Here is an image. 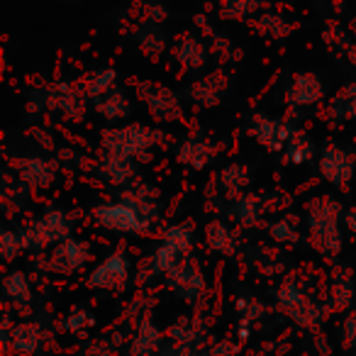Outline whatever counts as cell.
Wrapping results in <instances>:
<instances>
[{"label": "cell", "instance_id": "1", "mask_svg": "<svg viewBox=\"0 0 356 356\" xmlns=\"http://www.w3.org/2000/svg\"><path fill=\"white\" fill-rule=\"evenodd\" d=\"M344 205L327 193L312 195L302 210L307 242L327 261H334L344 247Z\"/></svg>", "mask_w": 356, "mask_h": 356}, {"label": "cell", "instance_id": "2", "mask_svg": "<svg viewBox=\"0 0 356 356\" xmlns=\"http://www.w3.org/2000/svg\"><path fill=\"white\" fill-rule=\"evenodd\" d=\"M166 132L161 127H152L144 122H127L118 127H105L100 132V152L127 161L147 163L154 159L159 144H163Z\"/></svg>", "mask_w": 356, "mask_h": 356}, {"label": "cell", "instance_id": "3", "mask_svg": "<svg viewBox=\"0 0 356 356\" xmlns=\"http://www.w3.org/2000/svg\"><path fill=\"white\" fill-rule=\"evenodd\" d=\"M20 232L27 254L47 257L56 244L76 237V218L61 205H47L40 215H32L20 225Z\"/></svg>", "mask_w": 356, "mask_h": 356}, {"label": "cell", "instance_id": "4", "mask_svg": "<svg viewBox=\"0 0 356 356\" xmlns=\"http://www.w3.org/2000/svg\"><path fill=\"white\" fill-rule=\"evenodd\" d=\"M88 218L98 229L118 234V237H144V234L154 232V227L144 220L139 208L124 193H120L118 198L95 203L88 210Z\"/></svg>", "mask_w": 356, "mask_h": 356}, {"label": "cell", "instance_id": "5", "mask_svg": "<svg viewBox=\"0 0 356 356\" xmlns=\"http://www.w3.org/2000/svg\"><path fill=\"white\" fill-rule=\"evenodd\" d=\"M276 305L288 320H293L302 330H320L327 320L330 307L322 305L317 296H312L298 278H286L276 288Z\"/></svg>", "mask_w": 356, "mask_h": 356}, {"label": "cell", "instance_id": "6", "mask_svg": "<svg viewBox=\"0 0 356 356\" xmlns=\"http://www.w3.org/2000/svg\"><path fill=\"white\" fill-rule=\"evenodd\" d=\"M134 276H137L134 259L129 257V252L124 247H115L103 259L93 261V266L83 276V283L88 291L120 296V293H127L134 286Z\"/></svg>", "mask_w": 356, "mask_h": 356}, {"label": "cell", "instance_id": "7", "mask_svg": "<svg viewBox=\"0 0 356 356\" xmlns=\"http://www.w3.org/2000/svg\"><path fill=\"white\" fill-rule=\"evenodd\" d=\"M137 98L149 113V118L159 124H176L184 120V95H178L168 86L156 83V81H139L137 83Z\"/></svg>", "mask_w": 356, "mask_h": 356}, {"label": "cell", "instance_id": "8", "mask_svg": "<svg viewBox=\"0 0 356 356\" xmlns=\"http://www.w3.org/2000/svg\"><path fill=\"white\" fill-rule=\"evenodd\" d=\"M163 286L173 293L181 302L191 307H200V302L208 298V276H205L203 264L195 257H188L181 261L166 278Z\"/></svg>", "mask_w": 356, "mask_h": 356}, {"label": "cell", "instance_id": "9", "mask_svg": "<svg viewBox=\"0 0 356 356\" xmlns=\"http://www.w3.org/2000/svg\"><path fill=\"white\" fill-rule=\"evenodd\" d=\"M44 271L54 273V276H76V273H88V268L93 266V244L83 237H71L66 242L56 244L44 259Z\"/></svg>", "mask_w": 356, "mask_h": 356}, {"label": "cell", "instance_id": "10", "mask_svg": "<svg viewBox=\"0 0 356 356\" xmlns=\"http://www.w3.org/2000/svg\"><path fill=\"white\" fill-rule=\"evenodd\" d=\"M300 132L291 118H273L266 113H252L247 118V134L257 144H261L268 152H286L288 142Z\"/></svg>", "mask_w": 356, "mask_h": 356}, {"label": "cell", "instance_id": "11", "mask_svg": "<svg viewBox=\"0 0 356 356\" xmlns=\"http://www.w3.org/2000/svg\"><path fill=\"white\" fill-rule=\"evenodd\" d=\"M317 168H320L325 184H330L337 191H344L349 188L356 176V152L346 149L339 142H327L325 147H320Z\"/></svg>", "mask_w": 356, "mask_h": 356}, {"label": "cell", "instance_id": "12", "mask_svg": "<svg viewBox=\"0 0 356 356\" xmlns=\"http://www.w3.org/2000/svg\"><path fill=\"white\" fill-rule=\"evenodd\" d=\"M139 166H142V163L127 161V159L100 152V156L90 163V176H93L95 184H100L103 188L124 193V191L132 188L139 181Z\"/></svg>", "mask_w": 356, "mask_h": 356}, {"label": "cell", "instance_id": "13", "mask_svg": "<svg viewBox=\"0 0 356 356\" xmlns=\"http://www.w3.org/2000/svg\"><path fill=\"white\" fill-rule=\"evenodd\" d=\"M8 166L30 191H49L59 181V163L54 159L27 154V156L10 159Z\"/></svg>", "mask_w": 356, "mask_h": 356}, {"label": "cell", "instance_id": "14", "mask_svg": "<svg viewBox=\"0 0 356 356\" xmlns=\"http://www.w3.org/2000/svg\"><path fill=\"white\" fill-rule=\"evenodd\" d=\"M44 88H47V108H49V113L61 115L64 120L81 122L86 118V113L90 110V100L81 86L76 88V86L59 81V83H49Z\"/></svg>", "mask_w": 356, "mask_h": 356}, {"label": "cell", "instance_id": "15", "mask_svg": "<svg viewBox=\"0 0 356 356\" xmlns=\"http://www.w3.org/2000/svg\"><path fill=\"white\" fill-rule=\"evenodd\" d=\"M210 54H213V49H210V44L203 40L200 32H186L171 47L173 64L181 71H186V74H200L208 66Z\"/></svg>", "mask_w": 356, "mask_h": 356}, {"label": "cell", "instance_id": "16", "mask_svg": "<svg viewBox=\"0 0 356 356\" xmlns=\"http://www.w3.org/2000/svg\"><path fill=\"white\" fill-rule=\"evenodd\" d=\"M286 105L293 110H307V108H317L320 103H325L327 90L322 83L320 74L315 71H300L296 74L286 86Z\"/></svg>", "mask_w": 356, "mask_h": 356}, {"label": "cell", "instance_id": "17", "mask_svg": "<svg viewBox=\"0 0 356 356\" xmlns=\"http://www.w3.org/2000/svg\"><path fill=\"white\" fill-rule=\"evenodd\" d=\"M3 298L10 310L22 317H30L32 305H35V283L25 268H8L3 276Z\"/></svg>", "mask_w": 356, "mask_h": 356}, {"label": "cell", "instance_id": "18", "mask_svg": "<svg viewBox=\"0 0 356 356\" xmlns=\"http://www.w3.org/2000/svg\"><path fill=\"white\" fill-rule=\"evenodd\" d=\"M173 156L181 166L191 168V171H205L215 161V147L203 132H191L176 142Z\"/></svg>", "mask_w": 356, "mask_h": 356}, {"label": "cell", "instance_id": "19", "mask_svg": "<svg viewBox=\"0 0 356 356\" xmlns=\"http://www.w3.org/2000/svg\"><path fill=\"white\" fill-rule=\"evenodd\" d=\"M166 346V332L149 317H139L127 339V356H161Z\"/></svg>", "mask_w": 356, "mask_h": 356}, {"label": "cell", "instance_id": "20", "mask_svg": "<svg viewBox=\"0 0 356 356\" xmlns=\"http://www.w3.org/2000/svg\"><path fill=\"white\" fill-rule=\"evenodd\" d=\"M90 110H93L103 122H108V127H118V124L132 122L134 100L124 88H115L113 93L103 95V98L90 100Z\"/></svg>", "mask_w": 356, "mask_h": 356}, {"label": "cell", "instance_id": "21", "mask_svg": "<svg viewBox=\"0 0 356 356\" xmlns=\"http://www.w3.org/2000/svg\"><path fill=\"white\" fill-rule=\"evenodd\" d=\"M227 90V79L222 71H213L200 79H193L184 90V98L195 108H215L222 103V95Z\"/></svg>", "mask_w": 356, "mask_h": 356}, {"label": "cell", "instance_id": "22", "mask_svg": "<svg viewBox=\"0 0 356 356\" xmlns=\"http://www.w3.org/2000/svg\"><path fill=\"white\" fill-rule=\"evenodd\" d=\"M44 344V327L42 322H35L32 317H22L15 322L10 332V344H8V354L15 356H37Z\"/></svg>", "mask_w": 356, "mask_h": 356}, {"label": "cell", "instance_id": "23", "mask_svg": "<svg viewBox=\"0 0 356 356\" xmlns=\"http://www.w3.org/2000/svg\"><path fill=\"white\" fill-rule=\"evenodd\" d=\"M129 200L139 208V213L144 215L152 227H156L161 222V218L166 215V200H163V193L156 188V186L147 184V181H137L132 188L124 191Z\"/></svg>", "mask_w": 356, "mask_h": 356}, {"label": "cell", "instance_id": "24", "mask_svg": "<svg viewBox=\"0 0 356 356\" xmlns=\"http://www.w3.org/2000/svg\"><path fill=\"white\" fill-rule=\"evenodd\" d=\"M266 200L264 195L259 193H242L237 200L227 205V218L232 220L237 227L242 229H252V227H259L264 225V218H266Z\"/></svg>", "mask_w": 356, "mask_h": 356}, {"label": "cell", "instance_id": "25", "mask_svg": "<svg viewBox=\"0 0 356 356\" xmlns=\"http://www.w3.org/2000/svg\"><path fill=\"white\" fill-rule=\"evenodd\" d=\"M205 247L213 254H220L225 259H232L239 254V232L227 220H210L203 229Z\"/></svg>", "mask_w": 356, "mask_h": 356}, {"label": "cell", "instance_id": "26", "mask_svg": "<svg viewBox=\"0 0 356 356\" xmlns=\"http://www.w3.org/2000/svg\"><path fill=\"white\" fill-rule=\"evenodd\" d=\"M166 341L184 346H195V349H205V339H208V327L200 320V315H181L166 327Z\"/></svg>", "mask_w": 356, "mask_h": 356}, {"label": "cell", "instance_id": "27", "mask_svg": "<svg viewBox=\"0 0 356 356\" xmlns=\"http://www.w3.org/2000/svg\"><path fill=\"white\" fill-rule=\"evenodd\" d=\"M325 298H327V307H330V310L346 312V315H349V310L356 302V283H354V278L349 276V271L332 273L330 281H327Z\"/></svg>", "mask_w": 356, "mask_h": 356}, {"label": "cell", "instance_id": "28", "mask_svg": "<svg viewBox=\"0 0 356 356\" xmlns=\"http://www.w3.org/2000/svg\"><path fill=\"white\" fill-rule=\"evenodd\" d=\"M249 181H252V176H249L247 163L232 161V163H227V166L220 168L215 186H218V191L222 193V198L232 203V200H237L242 193H247Z\"/></svg>", "mask_w": 356, "mask_h": 356}, {"label": "cell", "instance_id": "29", "mask_svg": "<svg viewBox=\"0 0 356 356\" xmlns=\"http://www.w3.org/2000/svg\"><path fill=\"white\" fill-rule=\"evenodd\" d=\"M159 239H161L168 249H173L181 259L193 257V252H195V227L188 220H178V222L166 225V227L161 229V237Z\"/></svg>", "mask_w": 356, "mask_h": 356}, {"label": "cell", "instance_id": "30", "mask_svg": "<svg viewBox=\"0 0 356 356\" xmlns=\"http://www.w3.org/2000/svg\"><path fill=\"white\" fill-rule=\"evenodd\" d=\"M134 40H137V47L144 51L147 56H163L166 51H171V42H168V35L163 30V25H154V22H139L137 32H134Z\"/></svg>", "mask_w": 356, "mask_h": 356}, {"label": "cell", "instance_id": "31", "mask_svg": "<svg viewBox=\"0 0 356 356\" xmlns=\"http://www.w3.org/2000/svg\"><path fill=\"white\" fill-rule=\"evenodd\" d=\"M327 118L334 122H354L356 124V81L341 86L327 103Z\"/></svg>", "mask_w": 356, "mask_h": 356}, {"label": "cell", "instance_id": "32", "mask_svg": "<svg viewBox=\"0 0 356 356\" xmlns=\"http://www.w3.org/2000/svg\"><path fill=\"white\" fill-rule=\"evenodd\" d=\"M118 79H120L118 71L110 69V66H103V69L88 71L83 83H81V88H83V93L88 95V100H98V98H103V95L113 93L115 88H120Z\"/></svg>", "mask_w": 356, "mask_h": 356}, {"label": "cell", "instance_id": "33", "mask_svg": "<svg viewBox=\"0 0 356 356\" xmlns=\"http://www.w3.org/2000/svg\"><path fill=\"white\" fill-rule=\"evenodd\" d=\"M315 159H320V149L312 142L310 134L302 132V129L288 142L286 152H283V161H286L288 166H307V163H312Z\"/></svg>", "mask_w": 356, "mask_h": 356}, {"label": "cell", "instance_id": "34", "mask_svg": "<svg viewBox=\"0 0 356 356\" xmlns=\"http://www.w3.org/2000/svg\"><path fill=\"white\" fill-rule=\"evenodd\" d=\"M32 193L35 191L27 188L20 178L10 171V166H6V176H3V200H6V205H10L17 213H25L32 203Z\"/></svg>", "mask_w": 356, "mask_h": 356}, {"label": "cell", "instance_id": "35", "mask_svg": "<svg viewBox=\"0 0 356 356\" xmlns=\"http://www.w3.org/2000/svg\"><path fill=\"white\" fill-rule=\"evenodd\" d=\"M257 27L261 35L273 37V40H283V37H288L293 32L296 22L288 20L286 15H281V13L273 10V8H266V10L257 17Z\"/></svg>", "mask_w": 356, "mask_h": 356}, {"label": "cell", "instance_id": "36", "mask_svg": "<svg viewBox=\"0 0 356 356\" xmlns=\"http://www.w3.org/2000/svg\"><path fill=\"white\" fill-rule=\"evenodd\" d=\"M61 327H64V332H69V334L83 337V334H88V332L95 327V315L86 305H74L64 315V320H61Z\"/></svg>", "mask_w": 356, "mask_h": 356}, {"label": "cell", "instance_id": "37", "mask_svg": "<svg viewBox=\"0 0 356 356\" xmlns=\"http://www.w3.org/2000/svg\"><path fill=\"white\" fill-rule=\"evenodd\" d=\"M266 232H268V239H271L273 244H278V247H291V244H296L298 239H300L298 225L293 222L291 218H286V215L271 220V222L266 225Z\"/></svg>", "mask_w": 356, "mask_h": 356}, {"label": "cell", "instance_id": "38", "mask_svg": "<svg viewBox=\"0 0 356 356\" xmlns=\"http://www.w3.org/2000/svg\"><path fill=\"white\" fill-rule=\"evenodd\" d=\"M22 254H27L25 242H22L20 227H3L0 232V257L6 264H15L22 259Z\"/></svg>", "mask_w": 356, "mask_h": 356}, {"label": "cell", "instance_id": "39", "mask_svg": "<svg viewBox=\"0 0 356 356\" xmlns=\"http://www.w3.org/2000/svg\"><path fill=\"white\" fill-rule=\"evenodd\" d=\"M268 6L264 3H239V0H229V3H222L218 8V13L225 17V20H247V17H254L257 20Z\"/></svg>", "mask_w": 356, "mask_h": 356}, {"label": "cell", "instance_id": "40", "mask_svg": "<svg viewBox=\"0 0 356 356\" xmlns=\"http://www.w3.org/2000/svg\"><path fill=\"white\" fill-rule=\"evenodd\" d=\"M234 310H237L239 320H249V322H254V325L268 315L266 305L254 296H237L234 298Z\"/></svg>", "mask_w": 356, "mask_h": 356}, {"label": "cell", "instance_id": "41", "mask_svg": "<svg viewBox=\"0 0 356 356\" xmlns=\"http://www.w3.org/2000/svg\"><path fill=\"white\" fill-rule=\"evenodd\" d=\"M54 161L59 163V168H71V171L83 168L86 163H88L86 161V154L81 152V149H76L74 144H61L54 154Z\"/></svg>", "mask_w": 356, "mask_h": 356}, {"label": "cell", "instance_id": "42", "mask_svg": "<svg viewBox=\"0 0 356 356\" xmlns=\"http://www.w3.org/2000/svg\"><path fill=\"white\" fill-rule=\"evenodd\" d=\"M30 137H32V142H35V144H40L42 152H49L51 156H54L56 149L61 147L59 139H56V134L51 132L49 127H44V124H40V127H32L30 129Z\"/></svg>", "mask_w": 356, "mask_h": 356}, {"label": "cell", "instance_id": "43", "mask_svg": "<svg viewBox=\"0 0 356 356\" xmlns=\"http://www.w3.org/2000/svg\"><path fill=\"white\" fill-rule=\"evenodd\" d=\"M139 13H142V20L139 22L163 25V22L168 20V8L161 6V3H144V6H139Z\"/></svg>", "mask_w": 356, "mask_h": 356}, {"label": "cell", "instance_id": "44", "mask_svg": "<svg viewBox=\"0 0 356 356\" xmlns=\"http://www.w3.org/2000/svg\"><path fill=\"white\" fill-rule=\"evenodd\" d=\"M25 110L27 115H44L49 113V108H47V88L42 86V88H32L30 95L25 98Z\"/></svg>", "mask_w": 356, "mask_h": 356}, {"label": "cell", "instance_id": "45", "mask_svg": "<svg viewBox=\"0 0 356 356\" xmlns=\"http://www.w3.org/2000/svg\"><path fill=\"white\" fill-rule=\"evenodd\" d=\"M208 351L213 356H239V341L229 339V337H222V339H215L213 344L208 346Z\"/></svg>", "mask_w": 356, "mask_h": 356}, {"label": "cell", "instance_id": "46", "mask_svg": "<svg viewBox=\"0 0 356 356\" xmlns=\"http://www.w3.org/2000/svg\"><path fill=\"white\" fill-rule=\"evenodd\" d=\"M81 356H115V349L108 339H100V341H90Z\"/></svg>", "mask_w": 356, "mask_h": 356}, {"label": "cell", "instance_id": "47", "mask_svg": "<svg viewBox=\"0 0 356 356\" xmlns=\"http://www.w3.org/2000/svg\"><path fill=\"white\" fill-rule=\"evenodd\" d=\"M341 337H344L346 346L356 344V312H349V315L344 317V325H341Z\"/></svg>", "mask_w": 356, "mask_h": 356}, {"label": "cell", "instance_id": "48", "mask_svg": "<svg viewBox=\"0 0 356 356\" xmlns=\"http://www.w3.org/2000/svg\"><path fill=\"white\" fill-rule=\"evenodd\" d=\"M252 330H254V322L237 320V325H234V339H237V341H247L249 337H252Z\"/></svg>", "mask_w": 356, "mask_h": 356}, {"label": "cell", "instance_id": "49", "mask_svg": "<svg viewBox=\"0 0 356 356\" xmlns=\"http://www.w3.org/2000/svg\"><path fill=\"white\" fill-rule=\"evenodd\" d=\"M344 229L356 237V203L344 210Z\"/></svg>", "mask_w": 356, "mask_h": 356}]
</instances>
